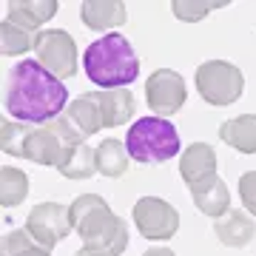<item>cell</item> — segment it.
<instances>
[{"mask_svg": "<svg viewBox=\"0 0 256 256\" xmlns=\"http://www.w3.org/2000/svg\"><path fill=\"white\" fill-rule=\"evenodd\" d=\"M214 234L225 248H245L256 234V222L250 214L230 208L225 216L214 220Z\"/></svg>", "mask_w": 256, "mask_h": 256, "instance_id": "14", "label": "cell"}, {"mask_svg": "<svg viewBox=\"0 0 256 256\" xmlns=\"http://www.w3.org/2000/svg\"><path fill=\"white\" fill-rule=\"evenodd\" d=\"M196 92L210 106H234L245 94V77L228 60H205L196 68Z\"/></svg>", "mask_w": 256, "mask_h": 256, "instance_id": "6", "label": "cell"}, {"mask_svg": "<svg viewBox=\"0 0 256 256\" xmlns=\"http://www.w3.org/2000/svg\"><path fill=\"white\" fill-rule=\"evenodd\" d=\"M225 3H214V0H174V14L176 20H182V23H196V20H202L208 12L214 9H222Z\"/></svg>", "mask_w": 256, "mask_h": 256, "instance_id": "23", "label": "cell"}, {"mask_svg": "<svg viewBox=\"0 0 256 256\" xmlns=\"http://www.w3.org/2000/svg\"><path fill=\"white\" fill-rule=\"evenodd\" d=\"M26 230L37 245L52 250L57 242H63L74 230L72 205H63V202H40V205H34L26 220Z\"/></svg>", "mask_w": 256, "mask_h": 256, "instance_id": "8", "label": "cell"}, {"mask_svg": "<svg viewBox=\"0 0 256 256\" xmlns=\"http://www.w3.org/2000/svg\"><path fill=\"white\" fill-rule=\"evenodd\" d=\"M180 174H182L185 185L194 188L196 182L208 180L216 174V151L208 142H194L185 148V154L180 156Z\"/></svg>", "mask_w": 256, "mask_h": 256, "instance_id": "13", "label": "cell"}, {"mask_svg": "<svg viewBox=\"0 0 256 256\" xmlns=\"http://www.w3.org/2000/svg\"><path fill=\"white\" fill-rule=\"evenodd\" d=\"M239 200L248 214L256 216V171H245L239 176Z\"/></svg>", "mask_w": 256, "mask_h": 256, "instance_id": "24", "label": "cell"}, {"mask_svg": "<svg viewBox=\"0 0 256 256\" xmlns=\"http://www.w3.org/2000/svg\"><path fill=\"white\" fill-rule=\"evenodd\" d=\"M72 225L80 234L82 248L102 250L108 256H122L128 248V225L111 205L97 194H82L72 202Z\"/></svg>", "mask_w": 256, "mask_h": 256, "instance_id": "3", "label": "cell"}, {"mask_svg": "<svg viewBox=\"0 0 256 256\" xmlns=\"http://www.w3.org/2000/svg\"><path fill=\"white\" fill-rule=\"evenodd\" d=\"M185 97H188V88H185V80L180 72L156 68V72L148 74L146 100H148V108L156 111V117H165V120L174 117L185 106Z\"/></svg>", "mask_w": 256, "mask_h": 256, "instance_id": "10", "label": "cell"}, {"mask_svg": "<svg viewBox=\"0 0 256 256\" xmlns=\"http://www.w3.org/2000/svg\"><path fill=\"white\" fill-rule=\"evenodd\" d=\"M86 140L74 131L63 117L46 126H26V122H12L9 117L0 122V148L9 156H23L37 165L60 168L72 156L77 146Z\"/></svg>", "mask_w": 256, "mask_h": 256, "instance_id": "2", "label": "cell"}, {"mask_svg": "<svg viewBox=\"0 0 256 256\" xmlns=\"http://www.w3.org/2000/svg\"><path fill=\"white\" fill-rule=\"evenodd\" d=\"M68 88L63 80H57L52 72H46L37 60H20L12 66L3 106L6 114L26 126H46L63 117Z\"/></svg>", "mask_w": 256, "mask_h": 256, "instance_id": "1", "label": "cell"}, {"mask_svg": "<svg viewBox=\"0 0 256 256\" xmlns=\"http://www.w3.org/2000/svg\"><path fill=\"white\" fill-rule=\"evenodd\" d=\"M82 23L92 28V32H106V28L122 26L128 20L126 3L120 0H86L80 6Z\"/></svg>", "mask_w": 256, "mask_h": 256, "instance_id": "16", "label": "cell"}, {"mask_svg": "<svg viewBox=\"0 0 256 256\" xmlns=\"http://www.w3.org/2000/svg\"><path fill=\"white\" fill-rule=\"evenodd\" d=\"M142 256H176V254L171 250V248H148Z\"/></svg>", "mask_w": 256, "mask_h": 256, "instance_id": "25", "label": "cell"}, {"mask_svg": "<svg viewBox=\"0 0 256 256\" xmlns=\"http://www.w3.org/2000/svg\"><path fill=\"white\" fill-rule=\"evenodd\" d=\"M0 256H52V250L37 245L28 230H6L0 242Z\"/></svg>", "mask_w": 256, "mask_h": 256, "instance_id": "22", "label": "cell"}, {"mask_svg": "<svg viewBox=\"0 0 256 256\" xmlns=\"http://www.w3.org/2000/svg\"><path fill=\"white\" fill-rule=\"evenodd\" d=\"M126 148L134 162L160 165L180 154V131L165 117H142L128 128Z\"/></svg>", "mask_w": 256, "mask_h": 256, "instance_id": "5", "label": "cell"}, {"mask_svg": "<svg viewBox=\"0 0 256 256\" xmlns=\"http://www.w3.org/2000/svg\"><path fill=\"white\" fill-rule=\"evenodd\" d=\"M37 63L46 72H52L57 80H68L77 74V43L63 28H46L37 34L34 46Z\"/></svg>", "mask_w": 256, "mask_h": 256, "instance_id": "7", "label": "cell"}, {"mask_svg": "<svg viewBox=\"0 0 256 256\" xmlns=\"http://www.w3.org/2000/svg\"><path fill=\"white\" fill-rule=\"evenodd\" d=\"M134 225L146 239L151 242H165L180 230V210L171 202L160 200V196H142L134 202Z\"/></svg>", "mask_w": 256, "mask_h": 256, "instance_id": "9", "label": "cell"}, {"mask_svg": "<svg viewBox=\"0 0 256 256\" xmlns=\"http://www.w3.org/2000/svg\"><path fill=\"white\" fill-rule=\"evenodd\" d=\"M6 9H9L6 18H9L12 23H18V26L28 28V32H37V28L46 26L48 20L57 14L60 3H57V0H12ZM37 34H40V32H37Z\"/></svg>", "mask_w": 256, "mask_h": 256, "instance_id": "15", "label": "cell"}, {"mask_svg": "<svg viewBox=\"0 0 256 256\" xmlns=\"http://www.w3.org/2000/svg\"><path fill=\"white\" fill-rule=\"evenodd\" d=\"M74 256H108V254H102V250H92V248H80Z\"/></svg>", "mask_w": 256, "mask_h": 256, "instance_id": "26", "label": "cell"}, {"mask_svg": "<svg viewBox=\"0 0 256 256\" xmlns=\"http://www.w3.org/2000/svg\"><path fill=\"white\" fill-rule=\"evenodd\" d=\"M34 46H37L34 32H28V28L12 23L9 18L0 23V52H3L6 57L23 54V52H28V48H34Z\"/></svg>", "mask_w": 256, "mask_h": 256, "instance_id": "20", "label": "cell"}, {"mask_svg": "<svg viewBox=\"0 0 256 256\" xmlns=\"http://www.w3.org/2000/svg\"><path fill=\"white\" fill-rule=\"evenodd\" d=\"M66 180H88L97 174V148H88L86 142L72 151V156L57 168Z\"/></svg>", "mask_w": 256, "mask_h": 256, "instance_id": "21", "label": "cell"}, {"mask_svg": "<svg viewBox=\"0 0 256 256\" xmlns=\"http://www.w3.org/2000/svg\"><path fill=\"white\" fill-rule=\"evenodd\" d=\"M194 196V205L205 214V216H210V220H220V216H225L230 210V191L228 185L220 180V174L208 176V180H202V182H196L194 188H188Z\"/></svg>", "mask_w": 256, "mask_h": 256, "instance_id": "12", "label": "cell"}, {"mask_svg": "<svg viewBox=\"0 0 256 256\" xmlns=\"http://www.w3.org/2000/svg\"><path fill=\"white\" fill-rule=\"evenodd\" d=\"M28 194V176L20 171V168H12V165H3L0 168V205L3 208H14L26 200Z\"/></svg>", "mask_w": 256, "mask_h": 256, "instance_id": "19", "label": "cell"}, {"mask_svg": "<svg viewBox=\"0 0 256 256\" xmlns=\"http://www.w3.org/2000/svg\"><path fill=\"white\" fill-rule=\"evenodd\" d=\"M128 162H131V154L120 140L108 137L97 146V174L108 176V180H120L128 171Z\"/></svg>", "mask_w": 256, "mask_h": 256, "instance_id": "18", "label": "cell"}, {"mask_svg": "<svg viewBox=\"0 0 256 256\" xmlns=\"http://www.w3.org/2000/svg\"><path fill=\"white\" fill-rule=\"evenodd\" d=\"M82 68L88 74V80L100 86L102 92L126 88L140 77L137 52L128 43V37L117 34V32H108L100 40L88 43L86 54H82Z\"/></svg>", "mask_w": 256, "mask_h": 256, "instance_id": "4", "label": "cell"}, {"mask_svg": "<svg viewBox=\"0 0 256 256\" xmlns=\"http://www.w3.org/2000/svg\"><path fill=\"white\" fill-rule=\"evenodd\" d=\"M220 140L225 146L236 148L239 154H256V114L225 120L220 126Z\"/></svg>", "mask_w": 256, "mask_h": 256, "instance_id": "17", "label": "cell"}, {"mask_svg": "<svg viewBox=\"0 0 256 256\" xmlns=\"http://www.w3.org/2000/svg\"><path fill=\"white\" fill-rule=\"evenodd\" d=\"M94 102H97V111H100V122L102 128H117L126 126V120L134 117V94L128 88H108V92H92Z\"/></svg>", "mask_w": 256, "mask_h": 256, "instance_id": "11", "label": "cell"}]
</instances>
